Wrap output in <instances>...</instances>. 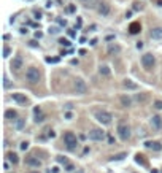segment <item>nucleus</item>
I'll use <instances>...</instances> for the list:
<instances>
[{"mask_svg": "<svg viewBox=\"0 0 162 173\" xmlns=\"http://www.w3.org/2000/svg\"><path fill=\"white\" fill-rule=\"evenodd\" d=\"M94 116H95V119L99 121L102 126H110L111 124V121H113V115L110 111H106V110H95Z\"/></svg>", "mask_w": 162, "mask_h": 173, "instance_id": "1", "label": "nucleus"}, {"mask_svg": "<svg viewBox=\"0 0 162 173\" xmlns=\"http://www.w3.org/2000/svg\"><path fill=\"white\" fill-rule=\"evenodd\" d=\"M118 135L121 140H124V142H127V140L130 138V127H129L127 122L121 121L118 124Z\"/></svg>", "mask_w": 162, "mask_h": 173, "instance_id": "2", "label": "nucleus"}, {"mask_svg": "<svg viewBox=\"0 0 162 173\" xmlns=\"http://www.w3.org/2000/svg\"><path fill=\"white\" fill-rule=\"evenodd\" d=\"M26 80L29 81L30 84H35V83H38L40 81V72H38V68H35V67H29L26 70Z\"/></svg>", "mask_w": 162, "mask_h": 173, "instance_id": "3", "label": "nucleus"}, {"mask_svg": "<svg viewBox=\"0 0 162 173\" xmlns=\"http://www.w3.org/2000/svg\"><path fill=\"white\" fill-rule=\"evenodd\" d=\"M154 64H156V57L152 56L151 53H146V54H143L141 56V65L145 70H152V67H154Z\"/></svg>", "mask_w": 162, "mask_h": 173, "instance_id": "4", "label": "nucleus"}, {"mask_svg": "<svg viewBox=\"0 0 162 173\" xmlns=\"http://www.w3.org/2000/svg\"><path fill=\"white\" fill-rule=\"evenodd\" d=\"M64 143L67 145L68 149H73L76 146V135L73 134V132H67V134L64 135Z\"/></svg>", "mask_w": 162, "mask_h": 173, "instance_id": "5", "label": "nucleus"}, {"mask_svg": "<svg viewBox=\"0 0 162 173\" xmlns=\"http://www.w3.org/2000/svg\"><path fill=\"white\" fill-rule=\"evenodd\" d=\"M89 138L92 142H102V140L105 138V132L102 129H92L89 132Z\"/></svg>", "mask_w": 162, "mask_h": 173, "instance_id": "6", "label": "nucleus"}, {"mask_svg": "<svg viewBox=\"0 0 162 173\" xmlns=\"http://www.w3.org/2000/svg\"><path fill=\"white\" fill-rule=\"evenodd\" d=\"M73 86H75L76 94H86L87 92V84H86V81H83L81 78H76Z\"/></svg>", "mask_w": 162, "mask_h": 173, "instance_id": "7", "label": "nucleus"}, {"mask_svg": "<svg viewBox=\"0 0 162 173\" xmlns=\"http://www.w3.org/2000/svg\"><path fill=\"white\" fill-rule=\"evenodd\" d=\"M26 165L38 168V167H41V161L38 157H35V156H29V157H26Z\"/></svg>", "mask_w": 162, "mask_h": 173, "instance_id": "8", "label": "nucleus"}, {"mask_svg": "<svg viewBox=\"0 0 162 173\" xmlns=\"http://www.w3.org/2000/svg\"><path fill=\"white\" fill-rule=\"evenodd\" d=\"M22 65H24V61H22L21 56H15V57H13V61H11V68H13V70H15V72L21 70Z\"/></svg>", "mask_w": 162, "mask_h": 173, "instance_id": "9", "label": "nucleus"}, {"mask_svg": "<svg viewBox=\"0 0 162 173\" xmlns=\"http://www.w3.org/2000/svg\"><path fill=\"white\" fill-rule=\"evenodd\" d=\"M122 88L126 89V91H138V84L135 83V81L126 78V80L122 81Z\"/></svg>", "mask_w": 162, "mask_h": 173, "instance_id": "10", "label": "nucleus"}, {"mask_svg": "<svg viewBox=\"0 0 162 173\" xmlns=\"http://www.w3.org/2000/svg\"><path fill=\"white\" fill-rule=\"evenodd\" d=\"M151 126L154 127L156 130H162V118L159 115H154L151 118Z\"/></svg>", "mask_w": 162, "mask_h": 173, "instance_id": "11", "label": "nucleus"}, {"mask_svg": "<svg viewBox=\"0 0 162 173\" xmlns=\"http://www.w3.org/2000/svg\"><path fill=\"white\" fill-rule=\"evenodd\" d=\"M97 11H99L100 16H108L110 15V5H108V3H99Z\"/></svg>", "mask_w": 162, "mask_h": 173, "instance_id": "12", "label": "nucleus"}, {"mask_svg": "<svg viewBox=\"0 0 162 173\" xmlns=\"http://www.w3.org/2000/svg\"><path fill=\"white\" fill-rule=\"evenodd\" d=\"M150 37L152 40H162V27H154V29H151Z\"/></svg>", "mask_w": 162, "mask_h": 173, "instance_id": "13", "label": "nucleus"}, {"mask_svg": "<svg viewBox=\"0 0 162 173\" xmlns=\"http://www.w3.org/2000/svg\"><path fill=\"white\" fill-rule=\"evenodd\" d=\"M145 146L148 149H151V151H161V149H162V143L161 142H146Z\"/></svg>", "mask_w": 162, "mask_h": 173, "instance_id": "14", "label": "nucleus"}, {"mask_svg": "<svg viewBox=\"0 0 162 173\" xmlns=\"http://www.w3.org/2000/svg\"><path fill=\"white\" fill-rule=\"evenodd\" d=\"M13 100H15V102H18V103H21V105H26V103L29 102L24 94H13Z\"/></svg>", "mask_w": 162, "mask_h": 173, "instance_id": "15", "label": "nucleus"}, {"mask_svg": "<svg viewBox=\"0 0 162 173\" xmlns=\"http://www.w3.org/2000/svg\"><path fill=\"white\" fill-rule=\"evenodd\" d=\"M121 105L124 107V108H129V107H132V99L129 97L127 94H124V95H121Z\"/></svg>", "mask_w": 162, "mask_h": 173, "instance_id": "16", "label": "nucleus"}, {"mask_svg": "<svg viewBox=\"0 0 162 173\" xmlns=\"http://www.w3.org/2000/svg\"><path fill=\"white\" fill-rule=\"evenodd\" d=\"M119 51H121L119 45H116V43H110V45H108V54H111V56H114V54H118Z\"/></svg>", "mask_w": 162, "mask_h": 173, "instance_id": "17", "label": "nucleus"}, {"mask_svg": "<svg viewBox=\"0 0 162 173\" xmlns=\"http://www.w3.org/2000/svg\"><path fill=\"white\" fill-rule=\"evenodd\" d=\"M141 30V26L138 24V22H132L130 26H129V32H130L132 35H135V34H138V32Z\"/></svg>", "mask_w": 162, "mask_h": 173, "instance_id": "18", "label": "nucleus"}, {"mask_svg": "<svg viewBox=\"0 0 162 173\" xmlns=\"http://www.w3.org/2000/svg\"><path fill=\"white\" fill-rule=\"evenodd\" d=\"M5 118L7 119H10V121H16L18 119V113L15 110H7L5 111Z\"/></svg>", "mask_w": 162, "mask_h": 173, "instance_id": "19", "label": "nucleus"}, {"mask_svg": "<svg viewBox=\"0 0 162 173\" xmlns=\"http://www.w3.org/2000/svg\"><path fill=\"white\" fill-rule=\"evenodd\" d=\"M7 159H8L11 164H18V162H19V157H18L16 153H8V154H7Z\"/></svg>", "mask_w": 162, "mask_h": 173, "instance_id": "20", "label": "nucleus"}, {"mask_svg": "<svg viewBox=\"0 0 162 173\" xmlns=\"http://www.w3.org/2000/svg\"><path fill=\"white\" fill-rule=\"evenodd\" d=\"M99 72H100V75H103V76H110V75H111V70H110L108 65H102L99 68Z\"/></svg>", "mask_w": 162, "mask_h": 173, "instance_id": "21", "label": "nucleus"}, {"mask_svg": "<svg viewBox=\"0 0 162 173\" xmlns=\"http://www.w3.org/2000/svg\"><path fill=\"white\" fill-rule=\"evenodd\" d=\"M124 157H127V154L126 153H119V154H116V156H113L110 161H122Z\"/></svg>", "mask_w": 162, "mask_h": 173, "instance_id": "22", "label": "nucleus"}, {"mask_svg": "<svg viewBox=\"0 0 162 173\" xmlns=\"http://www.w3.org/2000/svg\"><path fill=\"white\" fill-rule=\"evenodd\" d=\"M43 121H45V115H41V111L35 113V122L37 124H40V122H43Z\"/></svg>", "mask_w": 162, "mask_h": 173, "instance_id": "23", "label": "nucleus"}, {"mask_svg": "<svg viewBox=\"0 0 162 173\" xmlns=\"http://www.w3.org/2000/svg\"><path fill=\"white\" fill-rule=\"evenodd\" d=\"M15 127H16L18 130L24 129V119H16V122H15Z\"/></svg>", "mask_w": 162, "mask_h": 173, "instance_id": "24", "label": "nucleus"}, {"mask_svg": "<svg viewBox=\"0 0 162 173\" xmlns=\"http://www.w3.org/2000/svg\"><path fill=\"white\" fill-rule=\"evenodd\" d=\"M143 157H145V156H141V154H137V156H135V162L137 164H141V165H145V159H143Z\"/></svg>", "mask_w": 162, "mask_h": 173, "instance_id": "25", "label": "nucleus"}, {"mask_svg": "<svg viewBox=\"0 0 162 173\" xmlns=\"http://www.w3.org/2000/svg\"><path fill=\"white\" fill-rule=\"evenodd\" d=\"M135 99H137V102H141V103H143V102H146L148 97H146V94H138Z\"/></svg>", "mask_w": 162, "mask_h": 173, "instance_id": "26", "label": "nucleus"}, {"mask_svg": "<svg viewBox=\"0 0 162 173\" xmlns=\"http://www.w3.org/2000/svg\"><path fill=\"white\" fill-rule=\"evenodd\" d=\"M48 32H49V34H53V35H56V34H59V27L53 26V27H49V29H48Z\"/></svg>", "mask_w": 162, "mask_h": 173, "instance_id": "27", "label": "nucleus"}, {"mask_svg": "<svg viewBox=\"0 0 162 173\" xmlns=\"http://www.w3.org/2000/svg\"><path fill=\"white\" fill-rule=\"evenodd\" d=\"M154 108H156V110H162V100H156V102H154Z\"/></svg>", "mask_w": 162, "mask_h": 173, "instance_id": "28", "label": "nucleus"}, {"mask_svg": "<svg viewBox=\"0 0 162 173\" xmlns=\"http://www.w3.org/2000/svg\"><path fill=\"white\" fill-rule=\"evenodd\" d=\"M59 43L64 45V46H70V42H68L67 38H61V40H59Z\"/></svg>", "mask_w": 162, "mask_h": 173, "instance_id": "29", "label": "nucleus"}, {"mask_svg": "<svg viewBox=\"0 0 162 173\" xmlns=\"http://www.w3.org/2000/svg\"><path fill=\"white\" fill-rule=\"evenodd\" d=\"M19 148L22 149V151H26V149L29 148V142H22V143L19 145Z\"/></svg>", "mask_w": 162, "mask_h": 173, "instance_id": "30", "label": "nucleus"}, {"mask_svg": "<svg viewBox=\"0 0 162 173\" xmlns=\"http://www.w3.org/2000/svg\"><path fill=\"white\" fill-rule=\"evenodd\" d=\"M76 11V7L75 5H68L67 7V13H75Z\"/></svg>", "mask_w": 162, "mask_h": 173, "instance_id": "31", "label": "nucleus"}, {"mask_svg": "<svg viewBox=\"0 0 162 173\" xmlns=\"http://www.w3.org/2000/svg\"><path fill=\"white\" fill-rule=\"evenodd\" d=\"M10 53H11V49L8 46H5V49H3V57H8V56H10Z\"/></svg>", "mask_w": 162, "mask_h": 173, "instance_id": "32", "label": "nucleus"}, {"mask_svg": "<svg viewBox=\"0 0 162 173\" xmlns=\"http://www.w3.org/2000/svg\"><path fill=\"white\" fill-rule=\"evenodd\" d=\"M57 162L59 164H64V165H68V162H67L65 157H57Z\"/></svg>", "mask_w": 162, "mask_h": 173, "instance_id": "33", "label": "nucleus"}, {"mask_svg": "<svg viewBox=\"0 0 162 173\" xmlns=\"http://www.w3.org/2000/svg\"><path fill=\"white\" fill-rule=\"evenodd\" d=\"M3 86H5V88H8V86H10V83H8V78H7V76H3Z\"/></svg>", "mask_w": 162, "mask_h": 173, "instance_id": "34", "label": "nucleus"}, {"mask_svg": "<svg viewBox=\"0 0 162 173\" xmlns=\"http://www.w3.org/2000/svg\"><path fill=\"white\" fill-rule=\"evenodd\" d=\"M48 137H51V138H54V137H56V134H54L53 130H48Z\"/></svg>", "mask_w": 162, "mask_h": 173, "instance_id": "35", "label": "nucleus"}, {"mask_svg": "<svg viewBox=\"0 0 162 173\" xmlns=\"http://www.w3.org/2000/svg\"><path fill=\"white\" fill-rule=\"evenodd\" d=\"M67 167V172H72L73 170V165H72V164H68V165H65Z\"/></svg>", "mask_w": 162, "mask_h": 173, "instance_id": "36", "label": "nucleus"}, {"mask_svg": "<svg viewBox=\"0 0 162 173\" xmlns=\"http://www.w3.org/2000/svg\"><path fill=\"white\" fill-rule=\"evenodd\" d=\"M30 46H34V48H35V46H38V43H37L35 40H32V42H30Z\"/></svg>", "mask_w": 162, "mask_h": 173, "instance_id": "37", "label": "nucleus"}, {"mask_svg": "<svg viewBox=\"0 0 162 173\" xmlns=\"http://www.w3.org/2000/svg\"><path fill=\"white\" fill-rule=\"evenodd\" d=\"M81 24H83V21H81V18H78V19H76V26H78V27H80Z\"/></svg>", "mask_w": 162, "mask_h": 173, "instance_id": "38", "label": "nucleus"}, {"mask_svg": "<svg viewBox=\"0 0 162 173\" xmlns=\"http://www.w3.org/2000/svg\"><path fill=\"white\" fill-rule=\"evenodd\" d=\"M137 48H138V49H141V48H143V43H141V42H138V43H137Z\"/></svg>", "mask_w": 162, "mask_h": 173, "instance_id": "39", "label": "nucleus"}, {"mask_svg": "<svg viewBox=\"0 0 162 173\" xmlns=\"http://www.w3.org/2000/svg\"><path fill=\"white\" fill-rule=\"evenodd\" d=\"M65 119H72V113H67V115H65Z\"/></svg>", "mask_w": 162, "mask_h": 173, "instance_id": "40", "label": "nucleus"}, {"mask_svg": "<svg viewBox=\"0 0 162 173\" xmlns=\"http://www.w3.org/2000/svg\"><path fill=\"white\" fill-rule=\"evenodd\" d=\"M108 142L113 145V143H114V138H113V137H108Z\"/></svg>", "mask_w": 162, "mask_h": 173, "instance_id": "41", "label": "nucleus"}, {"mask_svg": "<svg viewBox=\"0 0 162 173\" xmlns=\"http://www.w3.org/2000/svg\"><path fill=\"white\" fill-rule=\"evenodd\" d=\"M34 15H35V18H37V19H38V18L41 16V15H40V11H35V13H34Z\"/></svg>", "mask_w": 162, "mask_h": 173, "instance_id": "42", "label": "nucleus"}, {"mask_svg": "<svg viewBox=\"0 0 162 173\" xmlns=\"http://www.w3.org/2000/svg\"><path fill=\"white\" fill-rule=\"evenodd\" d=\"M91 45H92V46H94V45H97V40L92 38V40H91Z\"/></svg>", "mask_w": 162, "mask_h": 173, "instance_id": "43", "label": "nucleus"}, {"mask_svg": "<svg viewBox=\"0 0 162 173\" xmlns=\"http://www.w3.org/2000/svg\"><path fill=\"white\" fill-rule=\"evenodd\" d=\"M151 173H159V172H157L156 168H152V170H151Z\"/></svg>", "mask_w": 162, "mask_h": 173, "instance_id": "44", "label": "nucleus"}, {"mask_svg": "<svg viewBox=\"0 0 162 173\" xmlns=\"http://www.w3.org/2000/svg\"><path fill=\"white\" fill-rule=\"evenodd\" d=\"M81 2H84V3H86V2H89V0H81Z\"/></svg>", "mask_w": 162, "mask_h": 173, "instance_id": "45", "label": "nucleus"}, {"mask_svg": "<svg viewBox=\"0 0 162 173\" xmlns=\"http://www.w3.org/2000/svg\"><path fill=\"white\" fill-rule=\"evenodd\" d=\"M30 173H40V172H30Z\"/></svg>", "mask_w": 162, "mask_h": 173, "instance_id": "46", "label": "nucleus"}, {"mask_svg": "<svg viewBox=\"0 0 162 173\" xmlns=\"http://www.w3.org/2000/svg\"><path fill=\"white\" fill-rule=\"evenodd\" d=\"M27 2H32V0H27Z\"/></svg>", "mask_w": 162, "mask_h": 173, "instance_id": "47", "label": "nucleus"}]
</instances>
